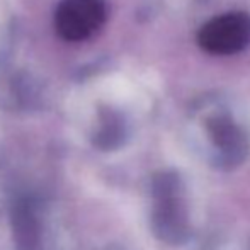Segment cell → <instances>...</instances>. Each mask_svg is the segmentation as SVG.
Listing matches in <instances>:
<instances>
[{"label":"cell","mask_w":250,"mask_h":250,"mask_svg":"<svg viewBox=\"0 0 250 250\" xmlns=\"http://www.w3.org/2000/svg\"><path fill=\"white\" fill-rule=\"evenodd\" d=\"M198 43L211 55H235L250 44V17L244 12H228L208 21L201 27Z\"/></svg>","instance_id":"cell-1"},{"label":"cell","mask_w":250,"mask_h":250,"mask_svg":"<svg viewBox=\"0 0 250 250\" xmlns=\"http://www.w3.org/2000/svg\"><path fill=\"white\" fill-rule=\"evenodd\" d=\"M105 21L102 0H63L55 14V26L65 41H83L101 29Z\"/></svg>","instance_id":"cell-2"},{"label":"cell","mask_w":250,"mask_h":250,"mask_svg":"<svg viewBox=\"0 0 250 250\" xmlns=\"http://www.w3.org/2000/svg\"><path fill=\"white\" fill-rule=\"evenodd\" d=\"M213 138L220 148V162L223 167H235L247 155V142L231 123L214 121Z\"/></svg>","instance_id":"cell-5"},{"label":"cell","mask_w":250,"mask_h":250,"mask_svg":"<svg viewBox=\"0 0 250 250\" xmlns=\"http://www.w3.org/2000/svg\"><path fill=\"white\" fill-rule=\"evenodd\" d=\"M10 225L17 250H40L41 221L38 216V201L19 196L10 208Z\"/></svg>","instance_id":"cell-4"},{"label":"cell","mask_w":250,"mask_h":250,"mask_svg":"<svg viewBox=\"0 0 250 250\" xmlns=\"http://www.w3.org/2000/svg\"><path fill=\"white\" fill-rule=\"evenodd\" d=\"M151 228L160 240L177 245L189 238L188 218L179 201V192L155 198V208L151 214Z\"/></svg>","instance_id":"cell-3"},{"label":"cell","mask_w":250,"mask_h":250,"mask_svg":"<svg viewBox=\"0 0 250 250\" xmlns=\"http://www.w3.org/2000/svg\"><path fill=\"white\" fill-rule=\"evenodd\" d=\"M125 142V128L123 123L119 121V118H116L114 114H104L102 116V126L101 129L94 136V145L99 150L109 151L114 150L118 146H121V143Z\"/></svg>","instance_id":"cell-6"}]
</instances>
